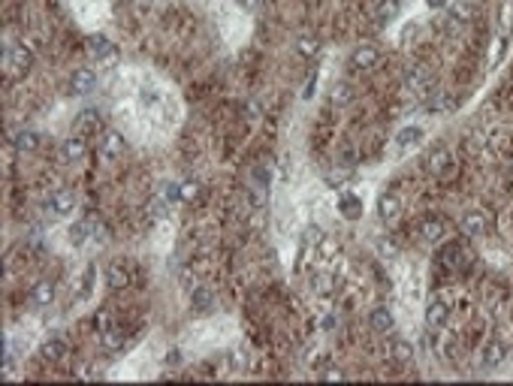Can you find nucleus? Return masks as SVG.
I'll list each match as a JSON object with an SVG mask.
<instances>
[{
  "instance_id": "28",
  "label": "nucleus",
  "mask_w": 513,
  "mask_h": 386,
  "mask_svg": "<svg viewBox=\"0 0 513 386\" xmlns=\"http://www.w3.org/2000/svg\"><path fill=\"white\" fill-rule=\"evenodd\" d=\"M293 49H296V54L302 61H314L320 54V40H317V36H296Z\"/></svg>"
},
{
  "instance_id": "17",
  "label": "nucleus",
  "mask_w": 513,
  "mask_h": 386,
  "mask_svg": "<svg viewBox=\"0 0 513 386\" xmlns=\"http://www.w3.org/2000/svg\"><path fill=\"white\" fill-rule=\"evenodd\" d=\"M61 160L63 163H70V167H76V163H82L85 160V154H88V145H85V139L76 133V136H67V139L61 142Z\"/></svg>"
},
{
  "instance_id": "30",
  "label": "nucleus",
  "mask_w": 513,
  "mask_h": 386,
  "mask_svg": "<svg viewBox=\"0 0 513 386\" xmlns=\"http://www.w3.org/2000/svg\"><path fill=\"white\" fill-rule=\"evenodd\" d=\"M338 211H342L347 220H356V217H362V202L356 196H344L342 202H338Z\"/></svg>"
},
{
  "instance_id": "22",
  "label": "nucleus",
  "mask_w": 513,
  "mask_h": 386,
  "mask_svg": "<svg viewBox=\"0 0 513 386\" xmlns=\"http://www.w3.org/2000/svg\"><path fill=\"white\" fill-rule=\"evenodd\" d=\"M124 329H118L115 323L112 326H106V329H100V347H103L106 353H121L124 350Z\"/></svg>"
},
{
  "instance_id": "12",
  "label": "nucleus",
  "mask_w": 513,
  "mask_h": 386,
  "mask_svg": "<svg viewBox=\"0 0 513 386\" xmlns=\"http://www.w3.org/2000/svg\"><path fill=\"white\" fill-rule=\"evenodd\" d=\"M94 88H97V72H94V70L79 67V70L70 72V79H67L70 97H85V94H91Z\"/></svg>"
},
{
  "instance_id": "11",
  "label": "nucleus",
  "mask_w": 513,
  "mask_h": 386,
  "mask_svg": "<svg viewBox=\"0 0 513 386\" xmlns=\"http://www.w3.org/2000/svg\"><path fill=\"white\" fill-rule=\"evenodd\" d=\"M97 151H100V160H103V163H118L124 157V151H127V139L118 130H106L103 136H100Z\"/></svg>"
},
{
  "instance_id": "26",
  "label": "nucleus",
  "mask_w": 513,
  "mask_h": 386,
  "mask_svg": "<svg viewBox=\"0 0 513 386\" xmlns=\"http://www.w3.org/2000/svg\"><path fill=\"white\" fill-rule=\"evenodd\" d=\"M72 127H76V133L79 136H85V133H94L97 127H100V112L97 109H82V112L72 118Z\"/></svg>"
},
{
  "instance_id": "7",
  "label": "nucleus",
  "mask_w": 513,
  "mask_h": 386,
  "mask_svg": "<svg viewBox=\"0 0 513 386\" xmlns=\"http://www.w3.org/2000/svg\"><path fill=\"white\" fill-rule=\"evenodd\" d=\"M88 54L94 63H100V67H112L118 61V45L109 40V36L94 33V36H88Z\"/></svg>"
},
{
  "instance_id": "16",
  "label": "nucleus",
  "mask_w": 513,
  "mask_h": 386,
  "mask_svg": "<svg viewBox=\"0 0 513 386\" xmlns=\"http://www.w3.org/2000/svg\"><path fill=\"white\" fill-rule=\"evenodd\" d=\"M505 360H507V344L501 338H489L480 350V365L483 369H498Z\"/></svg>"
},
{
  "instance_id": "15",
  "label": "nucleus",
  "mask_w": 513,
  "mask_h": 386,
  "mask_svg": "<svg viewBox=\"0 0 513 386\" xmlns=\"http://www.w3.org/2000/svg\"><path fill=\"white\" fill-rule=\"evenodd\" d=\"M487 224H489V217L483 215L480 208H468V211H465V215L459 217V229H462V233L468 236V238H480L483 233H487Z\"/></svg>"
},
{
  "instance_id": "9",
  "label": "nucleus",
  "mask_w": 513,
  "mask_h": 386,
  "mask_svg": "<svg viewBox=\"0 0 513 386\" xmlns=\"http://www.w3.org/2000/svg\"><path fill=\"white\" fill-rule=\"evenodd\" d=\"M45 211H49L52 217H70L72 211H76V190H70V187L52 190L49 199H45Z\"/></svg>"
},
{
  "instance_id": "35",
  "label": "nucleus",
  "mask_w": 513,
  "mask_h": 386,
  "mask_svg": "<svg viewBox=\"0 0 513 386\" xmlns=\"http://www.w3.org/2000/svg\"><path fill=\"white\" fill-rule=\"evenodd\" d=\"M447 3H450V0H429V6H432V9H444Z\"/></svg>"
},
{
  "instance_id": "14",
  "label": "nucleus",
  "mask_w": 513,
  "mask_h": 386,
  "mask_svg": "<svg viewBox=\"0 0 513 386\" xmlns=\"http://www.w3.org/2000/svg\"><path fill=\"white\" fill-rule=\"evenodd\" d=\"M378 217L383 220V224H396V220L401 217V199L396 190H383L378 196Z\"/></svg>"
},
{
  "instance_id": "25",
  "label": "nucleus",
  "mask_w": 513,
  "mask_h": 386,
  "mask_svg": "<svg viewBox=\"0 0 513 386\" xmlns=\"http://www.w3.org/2000/svg\"><path fill=\"white\" fill-rule=\"evenodd\" d=\"M411 360H414V347H411L408 338H392L390 341V362L408 365Z\"/></svg>"
},
{
  "instance_id": "34",
  "label": "nucleus",
  "mask_w": 513,
  "mask_h": 386,
  "mask_svg": "<svg viewBox=\"0 0 513 386\" xmlns=\"http://www.w3.org/2000/svg\"><path fill=\"white\" fill-rule=\"evenodd\" d=\"M178 193H181V202H190L199 196V185H194V181H185V185H178Z\"/></svg>"
},
{
  "instance_id": "21",
  "label": "nucleus",
  "mask_w": 513,
  "mask_h": 386,
  "mask_svg": "<svg viewBox=\"0 0 513 386\" xmlns=\"http://www.w3.org/2000/svg\"><path fill=\"white\" fill-rule=\"evenodd\" d=\"M447 320H450V305H447V299H432L426 308V326L429 329H441L447 326Z\"/></svg>"
},
{
  "instance_id": "5",
  "label": "nucleus",
  "mask_w": 513,
  "mask_h": 386,
  "mask_svg": "<svg viewBox=\"0 0 513 386\" xmlns=\"http://www.w3.org/2000/svg\"><path fill=\"white\" fill-rule=\"evenodd\" d=\"M474 15H477L474 0H450V3L444 6V22H447L450 31H462V27H468L474 22Z\"/></svg>"
},
{
  "instance_id": "27",
  "label": "nucleus",
  "mask_w": 513,
  "mask_h": 386,
  "mask_svg": "<svg viewBox=\"0 0 513 386\" xmlns=\"http://www.w3.org/2000/svg\"><path fill=\"white\" fill-rule=\"evenodd\" d=\"M372 15L378 24H387L399 15V0H374L372 3Z\"/></svg>"
},
{
  "instance_id": "18",
  "label": "nucleus",
  "mask_w": 513,
  "mask_h": 386,
  "mask_svg": "<svg viewBox=\"0 0 513 386\" xmlns=\"http://www.w3.org/2000/svg\"><path fill=\"white\" fill-rule=\"evenodd\" d=\"M465 247L459 242H447L441 245V251H438V265H444V269H462L465 265Z\"/></svg>"
},
{
  "instance_id": "3",
  "label": "nucleus",
  "mask_w": 513,
  "mask_h": 386,
  "mask_svg": "<svg viewBox=\"0 0 513 386\" xmlns=\"http://www.w3.org/2000/svg\"><path fill=\"white\" fill-rule=\"evenodd\" d=\"M405 91L414 100L432 97V91H435V72L426 70V67H411L405 72Z\"/></svg>"
},
{
  "instance_id": "4",
  "label": "nucleus",
  "mask_w": 513,
  "mask_h": 386,
  "mask_svg": "<svg viewBox=\"0 0 513 386\" xmlns=\"http://www.w3.org/2000/svg\"><path fill=\"white\" fill-rule=\"evenodd\" d=\"M103 281H106V287L115 290V293L133 287V281H136V265H133L130 260H112V263L106 265Z\"/></svg>"
},
{
  "instance_id": "31",
  "label": "nucleus",
  "mask_w": 513,
  "mask_h": 386,
  "mask_svg": "<svg viewBox=\"0 0 513 386\" xmlns=\"http://www.w3.org/2000/svg\"><path fill=\"white\" fill-rule=\"evenodd\" d=\"M353 100V88L344 85V82H338V85L332 88V106H347Z\"/></svg>"
},
{
  "instance_id": "10",
  "label": "nucleus",
  "mask_w": 513,
  "mask_h": 386,
  "mask_svg": "<svg viewBox=\"0 0 513 386\" xmlns=\"http://www.w3.org/2000/svg\"><path fill=\"white\" fill-rule=\"evenodd\" d=\"M40 360L43 362H52V365H61L70 360V344L63 335H45L40 341Z\"/></svg>"
},
{
  "instance_id": "8",
  "label": "nucleus",
  "mask_w": 513,
  "mask_h": 386,
  "mask_svg": "<svg viewBox=\"0 0 513 386\" xmlns=\"http://www.w3.org/2000/svg\"><path fill=\"white\" fill-rule=\"evenodd\" d=\"M417 233L426 245H441V242H447V236H450V224H447L441 215H429V217L420 220Z\"/></svg>"
},
{
  "instance_id": "29",
  "label": "nucleus",
  "mask_w": 513,
  "mask_h": 386,
  "mask_svg": "<svg viewBox=\"0 0 513 386\" xmlns=\"http://www.w3.org/2000/svg\"><path fill=\"white\" fill-rule=\"evenodd\" d=\"M40 142H43V136L36 133V130H22L15 136V148L22 151V154H33L36 148H40Z\"/></svg>"
},
{
  "instance_id": "1",
  "label": "nucleus",
  "mask_w": 513,
  "mask_h": 386,
  "mask_svg": "<svg viewBox=\"0 0 513 386\" xmlns=\"http://www.w3.org/2000/svg\"><path fill=\"white\" fill-rule=\"evenodd\" d=\"M33 52L27 49L24 43H9L3 45V72L9 79H22L27 70H31Z\"/></svg>"
},
{
  "instance_id": "20",
  "label": "nucleus",
  "mask_w": 513,
  "mask_h": 386,
  "mask_svg": "<svg viewBox=\"0 0 513 386\" xmlns=\"http://www.w3.org/2000/svg\"><path fill=\"white\" fill-rule=\"evenodd\" d=\"M423 136H426L423 127L408 124V127H401V130L396 133V139H392V145H396V151H399V154H405V151L414 148L417 142H423Z\"/></svg>"
},
{
  "instance_id": "33",
  "label": "nucleus",
  "mask_w": 513,
  "mask_h": 386,
  "mask_svg": "<svg viewBox=\"0 0 513 386\" xmlns=\"http://www.w3.org/2000/svg\"><path fill=\"white\" fill-rule=\"evenodd\" d=\"M94 278H97V269L94 265H88L85 275H82V299L91 296V287H94Z\"/></svg>"
},
{
  "instance_id": "13",
  "label": "nucleus",
  "mask_w": 513,
  "mask_h": 386,
  "mask_svg": "<svg viewBox=\"0 0 513 386\" xmlns=\"http://www.w3.org/2000/svg\"><path fill=\"white\" fill-rule=\"evenodd\" d=\"M97 220L94 217H79L76 224H70V229H67V238H70V245L72 247H85L88 242H94L97 238Z\"/></svg>"
},
{
  "instance_id": "32",
  "label": "nucleus",
  "mask_w": 513,
  "mask_h": 386,
  "mask_svg": "<svg viewBox=\"0 0 513 386\" xmlns=\"http://www.w3.org/2000/svg\"><path fill=\"white\" fill-rule=\"evenodd\" d=\"M311 290H314L317 296H329V293H332V281H329L326 275H314V278H311Z\"/></svg>"
},
{
  "instance_id": "2",
  "label": "nucleus",
  "mask_w": 513,
  "mask_h": 386,
  "mask_svg": "<svg viewBox=\"0 0 513 386\" xmlns=\"http://www.w3.org/2000/svg\"><path fill=\"white\" fill-rule=\"evenodd\" d=\"M423 167H426L429 176H435V178H450L453 169H456L453 151L447 148V145H441V142L432 145V148L426 151V157H423Z\"/></svg>"
},
{
  "instance_id": "24",
  "label": "nucleus",
  "mask_w": 513,
  "mask_h": 386,
  "mask_svg": "<svg viewBox=\"0 0 513 386\" xmlns=\"http://www.w3.org/2000/svg\"><path fill=\"white\" fill-rule=\"evenodd\" d=\"M190 308L197 311V314H206V311L215 308V293L208 287H190Z\"/></svg>"
},
{
  "instance_id": "6",
  "label": "nucleus",
  "mask_w": 513,
  "mask_h": 386,
  "mask_svg": "<svg viewBox=\"0 0 513 386\" xmlns=\"http://www.w3.org/2000/svg\"><path fill=\"white\" fill-rule=\"evenodd\" d=\"M347 67H351L353 72H372L381 67V49L372 43H362L356 45V49L351 52V58H347Z\"/></svg>"
},
{
  "instance_id": "19",
  "label": "nucleus",
  "mask_w": 513,
  "mask_h": 386,
  "mask_svg": "<svg viewBox=\"0 0 513 386\" xmlns=\"http://www.w3.org/2000/svg\"><path fill=\"white\" fill-rule=\"evenodd\" d=\"M54 281H36L31 293H27V302H31V308H49L54 302Z\"/></svg>"
},
{
  "instance_id": "23",
  "label": "nucleus",
  "mask_w": 513,
  "mask_h": 386,
  "mask_svg": "<svg viewBox=\"0 0 513 386\" xmlns=\"http://www.w3.org/2000/svg\"><path fill=\"white\" fill-rule=\"evenodd\" d=\"M369 326L374 329V332H392V326H396V317H392L390 308L378 305V308L369 311Z\"/></svg>"
}]
</instances>
